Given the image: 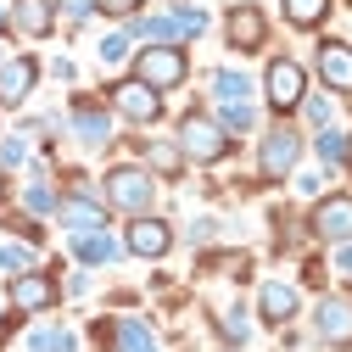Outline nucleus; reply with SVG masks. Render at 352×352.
<instances>
[{
	"mask_svg": "<svg viewBox=\"0 0 352 352\" xmlns=\"http://www.w3.org/2000/svg\"><path fill=\"white\" fill-rule=\"evenodd\" d=\"M135 78H146L151 90H173V84H185V51L179 45H146L140 62H135Z\"/></svg>",
	"mask_w": 352,
	"mask_h": 352,
	"instance_id": "nucleus-1",
	"label": "nucleus"
},
{
	"mask_svg": "<svg viewBox=\"0 0 352 352\" xmlns=\"http://www.w3.org/2000/svg\"><path fill=\"white\" fill-rule=\"evenodd\" d=\"M151 196H157V185H151L146 168H112V173H107V201H112V207H123V212H146Z\"/></svg>",
	"mask_w": 352,
	"mask_h": 352,
	"instance_id": "nucleus-2",
	"label": "nucleus"
},
{
	"mask_svg": "<svg viewBox=\"0 0 352 352\" xmlns=\"http://www.w3.org/2000/svg\"><path fill=\"white\" fill-rule=\"evenodd\" d=\"M179 151H185V157H196V162H218V157L230 151V140H224V129H218L212 118L190 112V118L179 123Z\"/></svg>",
	"mask_w": 352,
	"mask_h": 352,
	"instance_id": "nucleus-3",
	"label": "nucleus"
},
{
	"mask_svg": "<svg viewBox=\"0 0 352 352\" xmlns=\"http://www.w3.org/2000/svg\"><path fill=\"white\" fill-rule=\"evenodd\" d=\"M112 107L135 123H151L162 112V90H151L146 78H123V84H112Z\"/></svg>",
	"mask_w": 352,
	"mask_h": 352,
	"instance_id": "nucleus-4",
	"label": "nucleus"
},
{
	"mask_svg": "<svg viewBox=\"0 0 352 352\" xmlns=\"http://www.w3.org/2000/svg\"><path fill=\"white\" fill-rule=\"evenodd\" d=\"M302 96H307V78H302V67H296L291 56H280V62L269 67V107L291 112V107H302Z\"/></svg>",
	"mask_w": 352,
	"mask_h": 352,
	"instance_id": "nucleus-5",
	"label": "nucleus"
},
{
	"mask_svg": "<svg viewBox=\"0 0 352 352\" xmlns=\"http://www.w3.org/2000/svg\"><path fill=\"white\" fill-rule=\"evenodd\" d=\"M296 157H302L296 129H274V135L263 140V173H269V179H285V173L296 168Z\"/></svg>",
	"mask_w": 352,
	"mask_h": 352,
	"instance_id": "nucleus-6",
	"label": "nucleus"
},
{
	"mask_svg": "<svg viewBox=\"0 0 352 352\" xmlns=\"http://www.w3.org/2000/svg\"><path fill=\"white\" fill-rule=\"evenodd\" d=\"M314 235L319 241H346L352 235V196H330L314 207Z\"/></svg>",
	"mask_w": 352,
	"mask_h": 352,
	"instance_id": "nucleus-7",
	"label": "nucleus"
},
{
	"mask_svg": "<svg viewBox=\"0 0 352 352\" xmlns=\"http://www.w3.org/2000/svg\"><path fill=\"white\" fill-rule=\"evenodd\" d=\"M319 336L336 346H352V302L346 296H324L319 302Z\"/></svg>",
	"mask_w": 352,
	"mask_h": 352,
	"instance_id": "nucleus-8",
	"label": "nucleus"
},
{
	"mask_svg": "<svg viewBox=\"0 0 352 352\" xmlns=\"http://www.w3.org/2000/svg\"><path fill=\"white\" fill-rule=\"evenodd\" d=\"M168 241H173V235H168L162 218H146V212H140L135 224H129V252H135V257H162Z\"/></svg>",
	"mask_w": 352,
	"mask_h": 352,
	"instance_id": "nucleus-9",
	"label": "nucleus"
},
{
	"mask_svg": "<svg viewBox=\"0 0 352 352\" xmlns=\"http://www.w3.org/2000/svg\"><path fill=\"white\" fill-rule=\"evenodd\" d=\"M56 302V285L45 274H17L12 280V307L17 314H39V307H51Z\"/></svg>",
	"mask_w": 352,
	"mask_h": 352,
	"instance_id": "nucleus-10",
	"label": "nucleus"
},
{
	"mask_svg": "<svg viewBox=\"0 0 352 352\" xmlns=\"http://www.w3.org/2000/svg\"><path fill=\"white\" fill-rule=\"evenodd\" d=\"M319 78L330 84V90H352V45L324 39V45H319Z\"/></svg>",
	"mask_w": 352,
	"mask_h": 352,
	"instance_id": "nucleus-11",
	"label": "nucleus"
},
{
	"mask_svg": "<svg viewBox=\"0 0 352 352\" xmlns=\"http://www.w3.org/2000/svg\"><path fill=\"white\" fill-rule=\"evenodd\" d=\"M34 78H39V67H34V62H0V107L28 101Z\"/></svg>",
	"mask_w": 352,
	"mask_h": 352,
	"instance_id": "nucleus-12",
	"label": "nucleus"
},
{
	"mask_svg": "<svg viewBox=\"0 0 352 352\" xmlns=\"http://www.w3.org/2000/svg\"><path fill=\"white\" fill-rule=\"evenodd\" d=\"M263 34H269V28H263V12H257V6H235V12H230V45H235V51H257Z\"/></svg>",
	"mask_w": 352,
	"mask_h": 352,
	"instance_id": "nucleus-13",
	"label": "nucleus"
},
{
	"mask_svg": "<svg viewBox=\"0 0 352 352\" xmlns=\"http://www.w3.org/2000/svg\"><path fill=\"white\" fill-rule=\"evenodd\" d=\"M12 23H17L28 39L51 34V0H17V6H12Z\"/></svg>",
	"mask_w": 352,
	"mask_h": 352,
	"instance_id": "nucleus-14",
	"label": "nucleus"
},
{
	"mask_svg": "<svg viewBox=\"0 0 352 352\" xmlns=\"http://www.w3.org/2000/svg\"><path fill=\"white\" fill-rule=\"evenodd\" d=\"M263 319H269V324H285L291 314H296V291L291 285H263Z\"/></svg>",
	"mask_w": 352,
	"mask_h": 352,
	"instance_id": "nucleus-15",
	"label": "nucleus"
},
{
	"mask_svg": "<svg viewBox=\"0 0 352 352\" xmlns=\"http://www.w3.org/2000/svg\"><path fill=\"white\" fill-rule=\"evenodd\" d=\"M280 6H285V17H291L296 28H319L324 12H330V0H280Z\"/></svg>",
	"mask_w": 352,
	"mask_h": 352,
	"instance_id": "nucleus-16",
	"label": "nucleus"
},
{
	"mask_svg": "<svg viewBox=\"0 0 352 352\" xmlns=\"http://www.w3.org/2000/svg\"><path fill=\"white\" fill-rule=\"evenodd\" d=\"M73 252H78L84 263H112V257H118V241H107V235L90 230V235H78V241H73Z\"/></svg>",
	"mask_w": 352,
	"mask_h": 352,
	"instance_id": "nucleus-17",
	"label": "nucleus"
},
{
	"mask_svg": "<svg viewBox=\"0 0 352 352\" xmlns=\"http://www.w3.org/2000/svg\"><path fill=\"white\" fill-rule=\"evenodd\" d=\"M73 123H78V135H84V140H107V112H101L96 101H78Z\"/></svg>",
	"mask_w": 352,
	"mask_h": 352,
	"instance_id": "nucleus-18",
	"label": "nucleus"
},
{
	"mask_svg": "<svg viewBox=\"0 0 352 352\" xmlns=\"http://www.w3.org/2000/svg\"><path fill=\"white\" fill-rule=\"evenodd\" d=\"M118 352H157V341H151V330L146 324H118Z\"/></svg>",
	"mask_w": 352,
	"mask_h": 352,
	"instance_id": "nucleus-19",
	"label": "nucleus"
},
{
	"mask_svg": "<svg viewBox=\"0 0 352 352\" xmlns=\"http://www.w3.org/2000/svg\"><path fill=\"white\" fill-rule=\"evenodd\" d=\"M62 218H67L73 230H96V224H101V207H96V201H67Z\"/></svg>",
	"mask_w": 352,
	"mask_h": 352,
	"instance_id": "nucleus-20",
	"label": "nucleus"
},
{
	"mask_svg": "<svg viewBox=\"0 0 352 352\" xmlns=\"http://www.w3.org/2000/svg\"><path fill=\"white\" fill-rule=\"evenodd\" d=\"M212 90H218V101H246V78L241 73H218Z\"/></svg>",
	"mask_w": 352,
	"mask_h": 352,
	"instance_id": "nucleus-21",
	"label": "nucleus"
},
{
	"mask_svg": "<svg viewBox=\"0 0 352 352\" xmlns=\"http://www.w3.org/2000/svg\"><path fill=\"white\" fill-rule=\"evenodd\" d=\"M34 352H73V336L67 330H39L34 336Z\"/></svg>",
	"mask_w": 352,
	"mask_h": 352,
	"instance_id": "nucleus-22",
	"label": "nucleus"
},
{
	"mask_svg": "<svg viewBox=\"0 0 352 352\" xmlns=\"http://www.w3.org/2000/svg\"><path fill=\"white\" fill-rule=\"evenodd\" d=\"M319 157H324V162H341V157H346V135L324 129V135H319Z\"/></svg>",
	"mask_w": 352,
	"mask_h": 352,
	"instance_id": "nucleus-23",
	"label": "nucleus"
},
{
	"mask_svg": "<svg viewBox=\"0 0 352 352\" xmlns=\"http://www.w3.org/2000/svg\"><path fill=\"white\" fill-rule=\"evenodd\" d=\"M224 123L230 129H252V107L246 101H224Z\"/></svg>",
	"mask_w": 352,
	"mask_h": 352,
	"instance_id": "nucleus-24",
	"label": "nucleus"
},
{
	"mask_svg": "<svg viewBox=\"0 0 352 352\" xmlns=\"http://www.w3.org/2000/svg\"><path fill=\"white\" fill-rule=\"evenodd\" d=\"M96 6H101L107 17H135V12H140V0H96Z\"/></svg>",
	"mask_w": 352,
	"mask_h": 352,
	"instance_id": "nucleus-25",
	"label": "nucleus"
},
{
	"mask_svg": "<svg viewBox=\"0 0 352 352\" xmlns=\"http://www.w3.org/2000/svg\"><path fill=\"white\" fill-rule=\"evenodd\" d=\"M151 162H157L162 173H173V168H179V151H173V146H151Z\"/></svg>",
	"mask_w": 352,
	"mask_h": 352,
	"instance_id": "nucleus-26",
	"label": "nucleus"
},
{
	"mask_svg": "<svg viewBox=\"0 0 352 352\" xmlns=\"http://www.w3.org/2000/svg\"><path fill=\"white\" fill-rule=\"evenodd\" d=\"M0 263H6V269H23L28 252H23V246H0Z\"/></svg>",
	"mask_w": 352,
	"mask_h": 352,
	"instance_id": "nucleus-27",
	"label": "nucleus"
},
{
	"mask_svg": "<svg viewBox=\"0 0 352 352\" xmlns=\"http://www.w3.org/2000/svg\"><path fill=\"white\" fill-rule=\"evenodd\" d=\"M28 207H34V212H51V190L34 185V190H28Z\"/></svg>",
	"mask_w": 352,
	"mask_h": 352,
	"instance_id": "nucleus-28",
	"label": "nucleus"
},
{
	"mask_svg": "<svg viewBox=\"0 0 352 352\" xmlns=\"http://www.w3.org/2000/svg\"><path fill=\"white\" fill-rule=\"evenodd\" d=\"M123 51H129V39H123V34H112V39H107V45H101V56H107V62H118Z\"/></svg>",
	"mask_w": 352,
	"mask_h": 352,
	"instance_id": "nucleus-29",
	"label": "nucleus"
},
{
	"mask_svg": "<svg viewBox=\"0 0 352 352\" xmlns=\"http://www.w3.org/2000/svg\"><path fill=\"white\" fill-rule=\"evenodd\" d=\"M0 157H6V168H17V162L28 157V146H23V140H12V146H6V151H0Z\"/></svg>",
	"mask_w": 352,
	"mask_h": 352,
	"instance_id": "nucleus-30",
	"label": "nucleus"
},
{
	"mask_svg": "<svg viewBox=\"0 0 352 352\" xmlns=\"http://www.w3.org/2000/svg\"><path fill=\"white\" fill-rule=\"evenodd\" d=\"M341 269H346V274H352V246H346V252H341Z\"/></svg>",
	"mask_w": 352,
	"mask_h": 352,
	"instance_id": "nucleus-31",
	"label": "nucleus"
},
{
	"mask_svg": "<svg viewBox=\"0 0 352 352\" xmlns=\"http://www.w3.org/2000/svg\"><path fill=\"white\" fill-rule=\"evenodd\" d=\"M0 196H6V185H0Z\"/></svg>",
	"mask_w": 352,
	"mask_h": 352,
	"instance_id": "nucleus-32",
	"label": "nucleus"
}]
</instances>
